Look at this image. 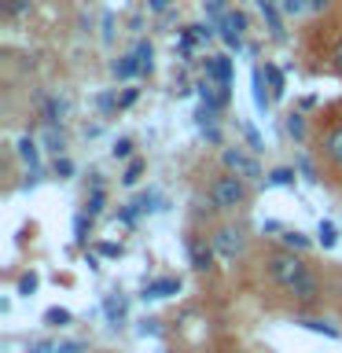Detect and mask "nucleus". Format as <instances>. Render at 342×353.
I'll return each instance as SVG.
<instances>
[{
  "mask_svg": "<svg viewBox=\"0 0 342 353\" xmlns=\"http://www.w3.org/2000/svg\"><path fill=\"white\" fill-rule=\"evenodd\" d=\"M52 170H55V176H59V181H70V176H74V162L66 159V154H59V159H55V165H52Z\"/></svg>",
  "mask_w": 342,
  "mask_h": 353,
  "instance_id": "30",
  "label": "nucleus"
},
{
  "mask_svg": "<svg viewBox=\"0 0 342 353\" xmlns=\"http://www.w3.org/2000/svg\"><path fill=\"white\" fill-rule=\"evenodd\" d=\"M265 77H269V92L272 99H280L287 88H283V74H280V66H272V63H265Z\"/></svg>",
  "mask_w": 342,
  "mask_h": 353,
  "instance_id": "20",
  "label": "nucleus"
},
{
  "mask_svg": "<svg viewBox=\"0 0 342 353\" xmlns=\"http://www.w3.org/2000/svg\"><path fill=\"white\" fill-rule=\"evenodd\" d=\"M298 170H302V173H305V181H316V176H313V165H309L305 159H302V162H298Z\"/></svg>",
  "mask_w": 342,
  "mask_h": 353,
  "instance_id": "44",
  "label": "nucleus"
},
{
  "mask_svg": "<svg viewBox=\"0 0 342 353\" xmlns=\"http://www.w3.org/2000/svg\"><path fill=\"white\" fill-rule=\"evenodd\" d=\"M103 313H107L110 327H121V320H125V313H129V302L121 294H107L103 298Z\"/></svg>",
  "mask_w": 342,
  "mask_h": 353,
  "instance_id": "11",
  "label": "nucleus"
},
{
  "mask_svg": "<svg viewBox=\"0 0 342 353\" xmlns=\"http://www.w3.org/2000/svg\"><path fill=\"white\" fill-rule=\"evenodd\" d=\"M41 143H44V151H52L55 159L63 154V148H66V140H63V129L59 125H44V132H41Z\"/></svg>",
  "mask_w": 342,
  "mask_h": 353,
  "instance_id": "17",
  "label": "nucleus"
},
{
  "mask_svg": "<svg viewBox=\"0 0 342 353\" xmlns=\"http://www.w3.org/2000/svg\"><path fill=\"white\" fill-rule=\"evenodd\" d=\"M294 324H298V327H309V331H316V335L339 339V327L331 324V320H324V316H305V313H298V316H294Z\"/></svg>",
  "mask_w": 342,
  "mask_h": 353,
  "instance_id": "12",
  "label": "nucleus"
},
{
  "mask_svg": "<svg viewBox=\"0 0 342 353\" xmlns=\"http://www.w3.org/2000/svg\"><path fill=\"white\" fill-rule=\"evenodd\" d=\"M210 243H214V250H217L225 261H236L239 254H243V247H247L243 232H239V228H232V225H221L214 236H210Z\"/></svg>",
  "mask_w": 342,
  "mask_h": 353,
  "instance_id": "4",
  "label": "nucleus"
},
{
  "mask_svg": "<svg viewBox=\"0 0 342 353\" xmlns=\"http://www.w3.org/2000/svg\"><path fill=\"white\" fill-rule=\"evenodd\" d=\"M331 59H335V70L342 74V44H339V48H335V55H331Z\"/></svg>",
  "mask_w": 342,
  "mask_h": 353,
  "instance_id": "45",
  "label": "nucleus"
},
{
  "mask_svg": "<svg viewBox=\"0 0 342 353\" xmlns=\"http://www.w3.org/2000/svg\"><path fill=\"white\" fill-rule=\"evenodd\" d=\"M15 151H19V159L26 162L30 170H37V162H41V148H37V140H33L30 132H26V137H19V143H15Z\"/></svg>",
  "mask_w": 342,
  "mask_h": 353,
  "instance_id": "16",
  "label": "nucleus"
},
{
  "mask_svg": "<svg viewBox=\"0 0 342 353\" xmlns=\"http://www.w3.org/2000/svg\"><path fill=\"white\" fill-rule=\"evenodd\" d=\"M37 287H41V276H37V272H22V276H19V294H22V298H30Z\"/></svg>",
  "mask_w": 342,
  "mask_h": 353,
  "instance_id": "28",
  "label": "nucleus"
},
{
  "mask_svg": "<svg viewBox=\"0 0 342 353\" xmlns=\"http://www.w3.org/2000/svg\"><path fill=\"white\" fill-rule=\"evenodd\" d=\"M110 154H114V159H121V162H125L129 154H132V140H118L114 148H110Z\"/></svg>",
  "mask_w": 342,
  "mask_h": 353,
  "instance_id": "36",
  "label": "nucleus"
},
{
  "mask_svg": "<svg viewBox=\"0 0 342 353\" xmlns=\"http://www.w3.org/2000/svg\"><path fill=\"white\" fill-rule=\"evenodd\" d=\"M88 232H92V214H77L74 217V243H88Z\"/></svg>",
  "mask_w": 342,
  "mask_h": 353,
  "instance_id": "21",
  "label": "nucleus"
},
{
  "mask_svg": "<svg viewBox=\"0 0 342 353\" xmlns=\"http://www.w3.org/2000/svg\"><path fill=\"white\" fill-rule=\"evenodd\" d=\"M243 33H247V15L236 11V8H228V15L217 22V37L225 41L232 52H239L243 48Z\"/></svg>",
  "mask_w": 342,
  "mask_h": 353,
  "instance_id": "5",
  "label": "nucleus"
},
{
  "mask_svg": "<svg viewBox=\"0 0 342 353\" xmlns=\"http://www.w3.org/2000/svg\"><path fill=\"white\" fill-rule=\"evenodd\" d=\"M63 114H66V103L59 96H44L41 99V121L44 125H63Z\"/></svg>",
  "mask_w": 342,
  "mask_h": 353,
  "instance_id": "10",
  "label": "nucleus"
},
{
  "mask_svg": "<svg viewBox=\"0 0 342 353\" xmlns=\"http://www.w3.org/2000/svg\"><path fill=\"white\" fill-rule=\"evenodd\" d=\"M324 154L342 170V125H335V129L324 137Z\"/></svg>",
  "mask_w": 342,
  "mask_h": 353,
  "instance_id": "18",
  "label": "nucleus"
},
{
  "mask_svg": "<svg viewBox=\"0 0 342 353\" xmlns=\"http://www.w3.org/2000/svg\"><path fill=\"white\" fill-rule=\"evenodd\" d=\"M258 11L265 15V22H269V33L276 41H283V19L280 11H276V0H258Z\"/></svg>",
  "mask_w": 342,
  "mask_h": 353,
  "instance_id": "14",
  "label": "nucleus"
},
{
  "mask_svg": "<svg viewBox=\"0 0 342 353\" xmlns=\"http://www.w3.org/2000/svg\"><path fill=\"white\" fill-rule=\"evenodd\" d=\"M287 132H291L294 140H305V118L302 114H291V118H287Z\"/></svg>",
  "mask_w": 342,
  "mask_h": 353,
  "instance_id": "32",
  "label": "nucleus"
},
{
  "mask_svg": "<svg viewBox=\"0 0 342 353\" xmlns=\"http://www.w3.org/2000/svg\"><path fill=\"white\" fill-rule=\"evenodd\" d=\"M170 294H181V280L177 276H159V280H148L143 283V302H162V298Z\"/></svg>",
  "mask_w": 342,
  "mask_h": 353,
  "instance_id": "7",
  "label": "nucleus"
},
{
  "mask_svg": "<svg viewBox=\"0 0 342 353\" xmlns=\"http://www.w3.org/2000/svg\"><path fill=\"white\" fill-rule=\"evenodd\" d=\"M243 132H247V143H250V148H254V151H261V137H258V132H254L250 125H243Z\"/></svg>",
  "mask_w": 342,
  "mask_h": 353,
  "instance_id": "40",
  "label": "nucleus"
},
{
  "mask_svg": "<svg viewBox=\"0 0 342 353\" xmlns=\"http://www.w3.org/2000/svg\"><path fill=\"white\" fill-rule=\"evenodd\" d=\"M265 81H269V77H265V66H254V77H250V92H254V107L258 110H265L272 103V92H265Z\"/></svg>",
  "mask_w": 342,
  "mask_h": 353,
  "instance_id": "13",
  "label": "nucleus"
},
{
  "mask_svg": "<svg viewBox=\"0 0 342 353\" xmlns=\"http://www.w3.org/2000/svg\"><path fill=\"white\" fill-rule=\"evenodd\" d=\"M203 11H206V19L221 22V19L228 15V0H203Z\"/></svg>",
  "mask_w": 342,
  "mask_h": 353,
  "instance_id": "27",
  "label": "nucleus"
},
{
  "mask_svg": "<svg viewBox=\"0 0 342 353\" xmlns=\"http://www.w3.org/2000/svg\"><path fill=\"white\" fill-rule=\"evenodd\" d=\"M316 236H320V247H324V250H331V247H335V243H339V228L331 225V221H320Z\"/></svg>",
  "mask_w": 342,
  "mask_h": 353,
  "instance_id": "23",
  "label": "nucleus"
},
{
  "mask_svg": "<svg viewBox=\"0 0 342 353\" xmlns=\"http://www.w3.org/2000/svg\"><path fill=\"white\" fill-rule=\"evenodd\" d=\"M250 181H243V176L236 173H225V176H217L214 184H210V206L221 210V214H228V210H239L243 203L250 199Z\"/></svg>",
  "mask_w": 342,
  "mask_h": 353,
  "instance_id": "1",
  "label": "nucleus"
},
{
  "mask_svg": "<svg viewBox=\"0 0 342 353\" xmlns=\"http://www.w3.org/2000/svg\"><path fill=\"white\" fill-rule=\"evenodd\" d=\"M154 203H159V195H137V199H132L129 206L137 210V214H148V210H159Z\"/></svg>",
  "mask_w": 342,
  "mask_h": 353,
  "instance_id": "31",
  "label": "nucleus"
},
{
  "mask_svg": "<svg viewBox=\"0 0 342 353\" xmlns=\"http://www.w3.org/2000/svg\"><path fill=\"white\" fill-rule=\"evenodd\" d=\"M195 30L192 26H184L181 30V37H177V48H181V55H184V59H192V52H195Z\"/></svg>",
  "mask_w": 342,
  "mask_h": 353,
  "instance_id": "25",
  "label": "nucleus"
},
{
  "mask_svg": "<svg viewBox=\"0 0 342 353\" xmlns=\"http://www.w3.org/2000/svg\"><path fill=\"white\" fill-rule=\"evenodd\" d=\"M269 184H294V170H287V165L272 170V173H269Z\"/></svg>",
  "mask_w": 342,
  "mask_h": 353,
  "instance_id": "33",
  "label": "nucleus"
},
{
  "mask_svg": "<svg viewBox=\"0 0 342 353\" xmlns=\"http://www.w3.org/2000/svg\"><path fill=\"white\" fill-rule=\"evenodd\" d=\"M70 320H74L70 309H59V305H52L48 313H44V324H48V327H66Z\"/></svg>",
  "mask_w": 342,
  "mask_h": 353,
  "instance_id": "24",
  "label": "nucleus"
},
{
  "mask_svg": "<svg viewBox=\"0 0 342 353\" xmlns=\"http://www.w3.org/2000/svg\"><path fill=\"white\" fill-rule=\"evenodd\" d=\"M214 243H203V239H192L188 243V258H192V269L195 272H206V269H214Z\"/></svg>",
  "mask_w": 342,
  "mask_h": 353,
  "instance_id": "8",
  "label": "nucleus"
},
{
  "mask_svg": "<svg viewBox=\"0 0 342 353\" xmlns=\"http://www.w3.org/2000/svg\"><path fill=\"white\" fill-rule=\"evenodd\" d=\"M96 254H103V258H121V243H96Z\"/></svg>",
  "mask_w": 342,
  "mask_h": 353,
  "instance_id": "35",
  "label": "nucleus"
},
{
  "mask_svg": "<svg viewBox=\"0 0 342 353\" xmlns=\"http://www.w3.org/2000/svg\"><path fill=\"white\" fill-rule=\"evenodd\" d=\"M221 165H225V173H236L243 181H258L261 176V162L243 148H225L221 151Z\"/></svg>",
  "mask_w": 342,
  "mask_h": 353,
  "instance_id": "3",
  "label": "nucleus"
},
{
  "mask_svg": "<svg viewBox=\"0 0 342 353\" xmlns=\"http://www.w3.org/2000/svg\"><path fill=\"white\" fill-rule=\"evenodd\" d=\"M331 0H309V11H328Z\"/></svg>",
  "mask_w": 342,
  "mask_h": 353,
  "instance_id": "42",
  "label": "nucleus"
},
{
  "mask_svg": "<svg viewBox=\"0 0 342 353\" xmlns=\"http://www.w3.org/2000/svg\"><path fill=\"white\" fill-rule=\"evenodd\" d=\"M85 350H88V342H59L55 353H85Z\"/></svg>",
  "mask_w": 342,
  "mask_h": 353,
  "instance_id": "38",
  "label": "nucleus"
},
{
  "mask_svg": "<svg viewBox=\"0 0 342 353\" xmlns=\"http://www.w3.org/2000/svg\"><path fill=\"white\" fill-rule=\"evenodd\" d=\"M280 8L287 15H302V11H309V0H280Z\"/></svg>",
  "mask_w": 342,
  "mask_h": 353,
  "instance_id": "34",
  "label": "nucleus"
},
{
  "mask_svg": "<svg viewBox=\"0 0 342 353\" xmlns=\"http://www.w3.org/2000/svg\"><path fill=\"white\" fill-rule=\"evenodd\" d=\"M110 26H114V19L107 15V19H103V41H110V37H114V30H110Z\"/></svg>",
  "mask_w": 342,
  "mask_h": 353,
  "instance_id": "43",
  "label": "nucleus"
},
{
  "mask_svg": "<svg viewBox=\"0 0 342 353\" xmlns=\"http://www.w3.org/2000/svg\"><path fill=\"white\" fill-rule=\"evenodd\" d=\"M283 247L302 254V250H309V236H302V232H283Z\"/></svg>",
  "mask_w": 342,
  "mask_h": 353,
  "instance_id": "26",
  "label": "nucleus"
},
{
  "mask_svg": "<svg viewBox=\"0 0 342 353\" xmlns=\"http://www.w3.org/2000/svg\"><path fill=\"white\" fill-rule=\"evenodd\" d=\"M287 294H291L294 302H316V298H320V280H316L313 272H305L302 280H298V283H294Z\"/></svg>",
  "mask_w": 342,
  "mask_h": 353,
  "instance_id": "9",
  "label": "nucleus"
},
{
  "mask_svg": "<svg viewBox=\"0 0 342 353\" xmlns=\"http://www.w3.org/2000/svg\"><path fill=\"white\" fill-rule=\"evenodd\" d=\"M206 77L214 85H232L236 81V63L228 59V55H206Z\"/></svg>",
  "mask_w": 342,
  "mask_h": 353,
  "instance_id": "6",
  "label": "nucleus"
},
{
  "mask_svg": "<svg viewBox=\"0 0 342 353\" xmlns=\"http://www.w3.org/2000/svg\"><path fill=\"white\" fill-rule=\"evenodd\" d=\"M132 55H137V63H140V74H151V41H137V48H132Z\"/></svg>",
  "mask_w": 342,
  "mask_h": 353,
  "instance_id": "22",
  "label": "nucleus"
},
{
  "mask_svg": "<svg viewBox=\"0 0 342 353\" xmlns=\"http://www.w3.org/2000/svg\"><path fill=\"white\" fill-rule=\"evenodd\" d=\"M59 350V342H48V339H41V342H33V346L26 353H55Z\"/></svg>",
  "mask_w": 342,
  "mask_h": 353,
  "instance_id": "37",
  "label": "nucleus"
},
{
  "mask_svg": "<svg viewBox=\"0 0 342 353\" xmlns=\"http://www.w3.org/2000/svg\"><path fill=\"white\" fill-rule=\"evenodd\" d=\"M265 269H269V280H272L276 287L291 291V287L309 272V265L298 258L294 250H272V254H269V261H265Z\"/></svg>",
  "mask_w": 342,
  "mask_h": 353,
  "instance_id": "2",
  "label": "nucleus"
},
{
  "mask_svg": "<svg viewBox=\"0 0 342 353\" xmlns=\"http://www.w3.org/2000/svg\"><path fill=\"white\" fill-rule=\"evenodd\" d=\"M173 0H148V11H154V15H162V11H170Z\"/></svg>",
  "mask_w": 342,
  "mask_h": 353,
  "instance_id": "39",
  "label": "nucleus"
},
{
  "mask_svg": "<svg viewBox=\"0 0 342 353\" xmlns=\"http://www.w3.org/2000/svg\"><path fill=\"white\" fill-rule=\"evenodd\" d=\"M30 8H33V0H0V11H4L8 19H22V15H30Z\"/></svg>",
  "mask_w": 342,
  "mask_h": 353,
  "instance_id": "19",
  "label": "nucleus"
},
{
  "mask_svg": "<svg viewBox=\"0 0 342 353\" xmlns=\"http://www.w3.org/2000/svg\"><path fill=\"white\" fill-rule=\"evenodd\" d=\"M110 74L118 77V81H129V77H137L140 74V63H137V55H118L114 63H110Z\"/></svg>",
  "mask_w": 342,
  "mask_h": 353,
  "instance_id": "15",
  "label": "nucleus"
},
{
  "mask_svg": "<svg viewBox=\"0 0 342 353\" xmlns=\"http://www.w3.org/2000/svg\"><path fill=\"white\" fill-rule=\"evenodd\" d=\"M137 103V88H129V92H121V99H118V107H132Z\"/></svg>",
  "mask_w": 342,
  "mask_h": 353,
  "instance_id": "41",
  "label": "nucleus"
},
{
  "mask_svg": "<svg viewBox=\"0 0 342 353\" xmlns=\"http://www.w3.org/2000/svg\"><path fill=\"white\" fill-rule=\"evenodd\" d=\"M140 176H143V162H140V159H132V162L125 165V173H121V184L132 188V184L140 181Z\"/></svg>",
  "mask_w": 342,
  "mask_h": 353,
  "instance_id": "29",
  "label": "nucleus"
}]
</instances>
